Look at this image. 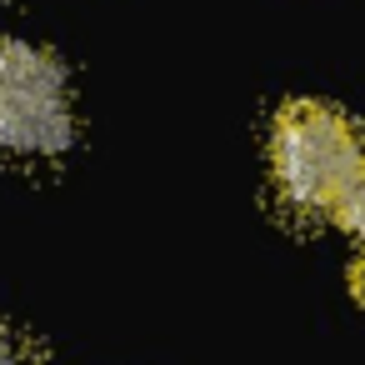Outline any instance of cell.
Here are the masks:
<instances>
[{"instance_id": "obj_1", "label": "cell", "mask_w": 365, "mask_h": 365, "mask_svg": "<svg viewBox=\"0 0 365 365\" xmlns=\"http://www.w3.org/2000/svg\"><path fill=\"white\" fill-rule=\"evenodd\" d=\"M270 170L295 215H340L350 185L365 175V140L335 106L290 101L270 130Z\"/></svg>"}, {"instance_id": "obj_2", "label": "cell", "mask_w": 365, "mask_h": 365, "mask_svg": "<svg viewBox=\"0 0 365 365\" xmlns=\"http://www.w3.org/2000/svg\"><path fill=\"white\" fill-rule=\"evenodd\" d=\"M76 145V96L66 66L31 46L0 41V150L21 160H51Z\"/></svg>"}, {"instance_id": "obj_3", "label": "cell", "mask_w": 365, "mask_h": 365, "mask_svg": "<svg viewBox=\"0 0 365 365\" xmlns=\"http://www.w3.org/2000/svg\"><path fill=\"white\" fill-rule=\"evenodd\" d=\"M340 220H345V225L365 240V175L350 185V195H345V205H340Z\"/></svg>"}, {"instance_id": "obj_4", "label": "cell", "mask_w": 365, "mask_h": 365, "mask_svg": "<svg viewBox=\"0 0 365 365\" xmlns=\"http://www.w3.org/2000/svg\"><path fill=\"white\" fill-rule=\"evenodd\" d=\"M0 365H36V350H31L21 335L0 330Z\"/></svg>"}, {"instance_id": "obj_5", "label": "cell", "mask_w": 365, "mask_h": 365, "mask_svg": "<svg viewBox=\"0 0 365 365\" xmlns=\"http://www.w3.org/2000/svg\"><path fill=\"white\" fill-rule=\"evenodd\" d=\"M355 290H360V300H365V255H360V265H355Z\"/></svg>"}]
</instances>
